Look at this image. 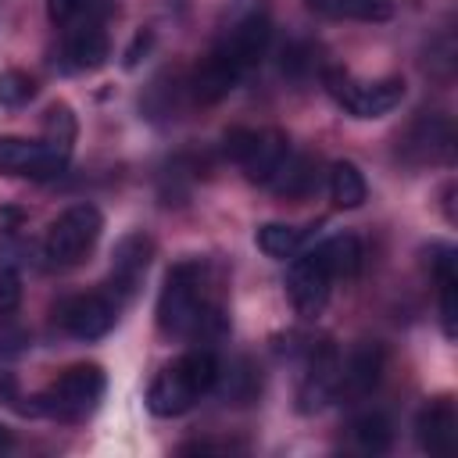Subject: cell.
Listing matches in <instances>:
<instances>
[{
    "label": "cell",
    "mask_w": 458,
    "mask_h": 458,
    "mask_svg": "<svg viewBox=\"0 0 458 458\" xmlns=\"http://www.w3.org/2000/svg\"><path fill=\"white\" fill-rule=\"evenodd\" d=\"M222 154L243 168V175L258 186H268L283 161L290 157V136L279 129H229L222 136Z\"/></svg>",
    "instance_id": "cell-6"
},
{
    "label": "cell",
    "mask_w": 458,
    "mask_h": 458,
    "mask_svg": "<svg viewBox=\"0 0 458 458\" xmlns=\"http://www.w3.org/2000/svg\"><path fill=\"white\" fill-rule=\"evenodd\" d=\"M154 236H147L143 229H136V233H125L118 243H114V250H111V272H107V293L118 301V304H129L136 293H140V286H143V279H147V272H150V261H154Z\"/></svg>",
    "instance_id": "cell-10"
},
{
    "label": "cell",
    "mask_w": 458,
    "mask_h": 458,
    "mask_svg": "<svg viewBox=\"0 0 458 458\" xmlns=\"http://www.w3.org/2000/svg\"><path fill=\"white\" fill-rule=\"evenodd\" d=\"M43 129H47V140H50V143L72 150V143H75V114H72L68 104H54V107H47Z\"/></svg>",
    "instance_id": "cell-27"
},
{
    "label": "cell",
    "mask_w": 458,
    "mask_h": 458,
    "mask_svg": "<svg viewBox=\"0 0 458 458\" xmlns=\"http://www.w3.org/2000/svg\"><path fill=\"white\" fill-rule=\"evenodd\" d=\"M72 161L68 147H57L50 140H21V136H0V172L21 175V179H57Z\"/></svg>",
    "instance_id": "cell-7"
},
{
    "label": "cell",
    "mask_w": 458,
    "mask_h": 458,
    "mask_svg": "<svg viewBox=\"0 0 458 458\" xmlns=\"http://www.w3.org/2000/svg\"><path fill=\"white\" fill-rule=\"evenodd\" d=\"M11 444H14L11 429H7V426H0V451H11Z\"/></svg>",
    "instance_id": "cell-33"
},
{
    "label": "cell",
    "mask_w": 458,
    "mask_h": 458,
    "mask_svg": "<svg viewBox=\"0 0 458 458\" xmlns=\"http://www.w3.org/2000/svg\"><path fill=\"white\" fill-rule=\"evenodd\" d=\"M383 369H386V354L379 344L372 340H361L347 358H340V379H336V401H365L376 394L379 379H383Z\"/></svg>",
    "instance_id": "cell-13"
},
{
    "label": "cell",
    "mask_w": 458,
    "mask_h": 458,
    "mask_svg": "<svg viewBox=\"0 0 458 458\" xmlns=\"http://www.w3.org/2000/svg\"><path fill=\"white\" fill-rule=\"evenodd\" d=\"M318 182H322L318 179V161L311 154H293L290 150V157L283 161V168L276 172L268 190L286 197V200H304V197H311L318 190Z\"/></svg>",
    "instance_id": "cell-18"
},
{
    "label": "cell",
    "mask_w": 458,
    "mask_h": 458,
    "mask_svg": "<svg viewBox=\"0 0 458 458\" xmlns=\"http://www.w3.org/2000/svg\"><path fill=\"white\" fill-rule=\"evenodd\" d=\"M111 57V36L104 25H75L64 29L61 68L64 72H97Z\"/></svg>",
    "instance_id": "cell-16"
},
{
    "label": "cell",
    "mask_w": 458,
    "mask_h": 458,
    "mask_svg": "<svg viewBox=\"0 0 458 458\" xmlns=\"http://www.w3.org/2000/svg\"><path fill=\"white\" fill-rule=\"evenodd\" d=\"M215 379H218V358H215L211 347L197 344L154 376V383L147 390V408L157 419L186 415L204 394L215 390Z\"/></svg>",
    "instance_id": "cell-2"
},
{
    "label": "cell",
    "mask_w": 458,
    "mask_h": 458,
    "mask_svg": "<svg viewBox=\"0 0 458 458\" xmlns=\"http://www.w3.org/2000/svg\"><path fill=\"white\" fill-rule=\"evenodd\" d=\"M157 329L193 344H215L229 333V315L204 258H186L168 268L157 293Z\"/></svg>",
    "instance_id": "cell-1"
},
{
    "label": "cell",
    "mask_w": 458,
    "mask_h": 458,
    "mask_svg": "<svg viewBox=\"0 0 458 458\" xmlns=\"http://www.w3.org/2000/svg\"><path fill=\"white\" fill-rule=\"evenodd\" d=\"M32 97H36V79H32L29 72H21V68L0 72V107L18 111V107H25Z\"/></svg>",
    "instance_id": "cell-26"
},
{
    "label": "cell",
    "mask_w": 458,
    "mask_h": 458,
    "mask_svg": "<svg viewBox=\"0 0 458 458\" xmlns=\"http://www.w3.org/2000/svg\"><path fill=\"white\" fill-rule=\"evenodd\" d=\"M329 290H333V272L326 268L318 247L301 250V254L290 258V268H286V297H290V304H293V311L301 318L322 315V308L329 301Z\"/></svg>",
    "instance_id": "cell-11"
},
{
    "label": "cell",
    "mask_w": 458,
    "mask_h": 458,
    "mask_svg": "<svg viewBox=\"0 0 458 458\" xmlns=\"http://www.w3.org/2000/svg\"><path fill=\"white\" fill-rule=\"evenodd\" d=\"M215 386L222 390V397H225V401L247 404L250 397H258L261 379H258V372H254V365H250L247 358H236L229 369H222V365H218V379H215Z\"/></svg>",
    "instance_id": "cell-24"
},
{
    "label": "cell",
    "mask_w": 458,
    "mask_h": 458,
    "mask_svg": "<svg viewBox=\"0 0 458 458\" xmlns=\"http://www.w3.org/2000/svg\"><path fill=\"white\" fill-rule=\"evenodd\" d=\"M104 229V215L93 204H72L64 208L43 236V261L47 268H75L86 261V254L97 247Z\"/></svg>",
    "instance_id": "cell-4"
},
{
    "label": "cell",
    "mask_w": 458,
    "mask_h": 458,
    "mask_svg": "<svg viewBox=\"0 0 458 458\" xmlns=\"http://www.w3.org/2000/svg\"><path fill=\"white\" fill-rule=\"evenodd\" d=\"M336 379H340V351L329 340L311 344L304 354V372L297 379V411L315 415L326 404H333L336 401Z\"/></svg>",
    "instance_id": "cell-12"
},
{
    "label": "cell",
    "mask_w": 458,
    "mask_h": 458,
    "mask_svg": "<svg viewBox=\"0 0 458 458\" xmlns=\"http://www.w3.org/2000/svg\"><path fill=\"white\" fill-rule=\"evenodd\" d=\"M25 225V211L14 204H0V240H11Z\"/></svg>",
    "instance_id": "cell-31"
},
{
    "label": "cell",
    "mask_w": 458,
    "mask_h": 458,
    "mask_svg": "<svg viewBox=\"0 0 458 458\" xmlns=\"http://www.w3.org/2000/svg\"><path fill=\"white\" fill-rule=\"evenodd\" d=\"M318 254H322L326 268L333 272V279H354L361 272V261H365V247L354 233H336V236L322 240Z\"/></svg>",
    "instance_id": "cell-21"
},
{
    "label": "cell",
    "mask_w": 458,
    "mask_h": 458,
    "mask_svg": "<svg viewBox=\"0 0 458 458\" xmlns=\"http://www.w3.org/2000/svg\"><path fill=\"white\" fill-rule=\"evenodd\" d=\"M322 86L351 118H383L404 100V79L386 75V79L361 82L347 68H336V64L322 68Z\"/></svg>",
    "instance_id": "cell-5"
},
{
    "label": "cell",
    "mask_w": 458,
    "mask_h": 458,
    "mask_svg": "<svg viewBox=\"0 0 458 458\" xmlns=\"http://www.w3.org/2000/svg\"><path fill=\"white\" fill-rule=\"evenodd\" d=\"M104 390H107L104 369L97 361H79V365L64 369L43 394H36L25 411L50 415V419H61V422H79L100 404Z\"/></svg>",
    "instance_id": "cell-3"
},
{
    "label": "cell",
    "mask_w": 458,
    "mask_h": 458,
    "mask_svg": "<svg viewBox=\"0 0 458 458\" xmlns=\"http://www.w3.org/2000/svg\"><path fill=\"white\" fill-rule=\"evenodd\" d=\"M329 18H351V21H390L394 0H333Z\"/></svg>",
    "instance_id": "cell-25"
},
{
    "label": "cell",
    "mask_w": 458,
    "mask_h": 458,
    "mask_svg": "<svg viewBox=\"0 0 458 458\" xmlns=\"http://www.w3.org/2000/svg\"><path fill=\"white\" fill-rule=\"evenodd\" d=\"M268 43H272V18H268V11H265L261 4H250L243 14H236V18L222 29V36L215 39V50L225 54V57L247 75V72L265 57Z\"/></svg>",
    "instance_id": "cell-8"
},
{
    "label": "cell",
    "mask_w": 458,
    "mask_h": 458,
    "mask_svg": "<svg viewBox=\"0 0 458 458\" xmlns=\"http://www.w3.org/2000/svg\"><path fill=\"white\" fill-rule=\"evenodd\" d=\"M329 4H333V0H308V7H315V11H322V14H329Z\"/></svg>",
    "instance_id": "cell-34"
},
{
    "label": "cell",
    "mask_w": 458,
    "mask_h": 458,
    "mask_svg": "<svg viewBox=\"0 0 458 458\" xmlns=\"http://www.w3.org/2000/svg\"><path fill=\"white\" fill-rule=\"evenodd\" d=\"M415 440L426 454H451L458 447V408L454 397H429L415 415Z\"/></svg>",
    "instance_id": "cell-14"
},
{
    "label": "cell",
    "mask_w": 458,
    "mask_h": 458,
    "mask_svg": "<svg viewBox=\"0 0 458 458\" xmlns=\"http://www.w3.org/2000/svg\"><path fill=\"white\" fill-rule=\"evenodd\" d=\"M311 229H315V225H286V222H265V225H258L254 240H258V247H261L268 258H279V261H286V258H293V254H301V250H304V243H308Z\"/></svg>",
    "instance_id": "cell-22"
},
{
    "label": "cell",
    "mask_w": 458,
    "mask_h": 458,
    "mask_svg": "<svg viewBox=\"0 0 458 458\" xmlns=\"http://www.w3.org/2000/svg\"><path fill=\"white\" fill-rule=\"evenodd\" d=\"M21 304V276L14 265H0V318L14 315Z\"/></svg>",
    "instance_id": "cell-29"
},
{
    "label": "cell",
    "mask_w": 458,
    "mask_h": 458,
    "mask_svg": "<svg viewBox=\"0 0 458 458\" xmlns=\"http://www.w3.org/2000/svg\"><path fill=\"white\" fill-rule=\"evenodd\" d=\"M175 451L179 454H233L240 447L229 444V440H190V444H179Z\"/></svg>",
    "instance_id": "cell-30"
},
{
    "label": "cell",
    "mask_w": 458,
    "mask_h": 458,
    "mask_svg": "<svg viewBox=\"0 0 458 458\" xmlns=\"http://www.w3.org/2000/svg\"><path fill=\"white\" fill-rule=\"evenodd\" d=\"M404 157L408 161H451V154H454V125H451V118H444V114H422L411 129H408V136H404Z\"/></svg>",
    "instance_id": "cell-15"
},
{
    "label": "cell",
    "mask_w": 458,
    "mask_h": 458,
    "mask_svg": "<svg viewBox=\"0 0 458 458\" xmlns=\"http://www.w3.org/2000/svg\"><path fill=\"white\" fill-rule=\"evenodd\" d=\"M347 437L358 454H386L394 444V422L386 411H361L347 422Z\"/></svg>",
    "instance_id": "cell-19"
},
{
    "label": "cell",
    "mask_w": 458,
    "mask_h": 458,
    "mask_svg": "<svg viewBox=\"0 0 458 458\" xmlns=\"http://www.w3.org/2000/svg\"><path fill=\"white\" fill-rule=\"evenodd\" d=\"M150 43H154V36H150V32H140V36L132 39V47L125 50V68H136V64H140V54H147Z\"/></svg>",
    "instance_id": "cell-32"
},
{
    "label": "cell",
    "mask_w": 458,
    "mask_h": 458,
    "mask_svg": "<svg viewBox=\"0 0 458 458\" xmlns=\"http://www.w3.org/2000/svg\"><path fill=\"white\" fill-rule=\"evenodd\" d=\"M118 311H122V304H118L107 290H89V293H72V297H64V301L57 304L54 318H57V326H61L68 336H75V340H100V336H107V333L114 329Z\"/></svg>",
    "instance_id": "cell-9"
},
{
    "label": "cell",
    "mask_w": 458,
    "mask_h": 458,
    "mask_svg": "<svg viewBox=\"0 0 458 458\" xmlns=\"http://www.w3.org/2000/svg\"><path fill=\"white\" fill-rule=\"evenodd\" d=\"M329 197L344 211H354V208L365 204L369 182H365V175H361V168L354 161H333L329 165Z\"/></svg>",
    "instance_id": "cell-23"
},
{
    "label": "cell",
    "mask_w": 458,
    "mask_h": 458,
    "mask_svg": "<svg viewBox=\"0 0 458 458\" xmlns=\"http://www.w3.org/2000/svg\"><path fill=\"white\" fill-rule=\"evenodd\" d=\"M426 254H429V272H433L437 297H440V326H444V336L454 340V315H458V304H454V290H458L454 247H447V243H433Z\"/></svg>",
    "instance_id": "cell-17"
},
{
    "label": "cell",
    "mask_w": 458,
    "mask_h": 458,
    "mask_svg": "<svg viewBox=\"0 0 458 458\" xmlns=\"http://www.w3.org/2000/svg\"><path fill=\"white\" fill-rule=\"evenodd\" d=\"M311 68H315V47H308V43H290V47H283V75L304 79Z\"/></svg>",
    "instance_id": "cell-28"
},
{
    "label": "cell",
    "mask_w": 458,
    "mask_h": 458,
    "mask_svg": "<svg viewBox=\"0 0 458 458\" xmlns=\"http://www.w3.org/2000/svg\"><path fill=\"white\" fill-rule=\"evenodd\" d=\"M114 0H47V14L57 29L75 25H104L114 14Z\"/></svg>",
    "instance_id": "cell-20"
}]
</instances>
